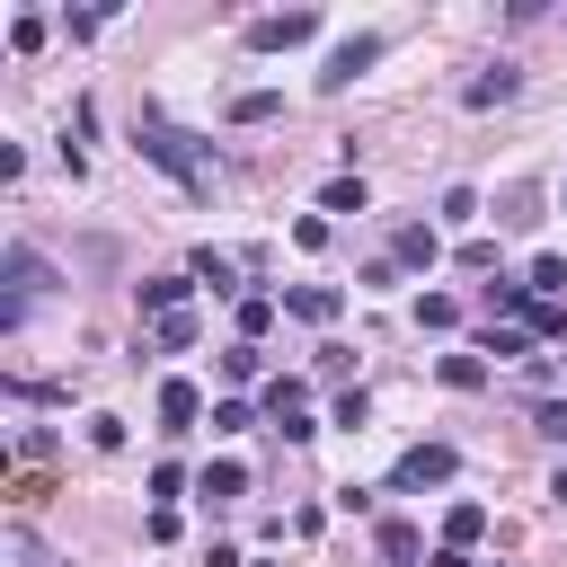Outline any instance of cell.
Returning <instances> with one entry per match:
<instances>
[{
  "mask_svg": "<svg viewBox=\"0 0 567 567\" xmlns=\"http://www.w3.org/2000/svg\"><path fill=\"white\" fill-rule=\"evenodd\" d=\"M434 221H443V230H470V221H478V195H470V186H443Z\"/></svg>",
  "mask_w": 567,
  "mask_h": 567,
  "instance_id": "17",
  "label": "cell"
},
{
  "mask_svg": "<svg viewBox=\"0 0 567 567\" xmlns=\"http://www.w3.org/2000/svg\"><path fill=\"white\" fill-rule=\"evenodd\" d=\"M195 416H204V390H195V381H177V372H168V381H159V425H168V434H186V425H195Z\"/></svg>",
  "mask_w": 567,
  "mask_h": 567,
  "instance_id": "9",
  "label": "cell"
},
{
  "mask_svg": "<svg viewBox=\"0 0 567 567\" xmlns=\"http://www.w3.org/2000/svg\"><path fill=\"white\" fill-rule=\"evenodd\" d=\"M0 275H9V301H0V328H27V310H35L44 292H53V266H44V257H35L27 239H9V248H0Z\"/></svg>",
  "mask_w": 567,
  "mask_h": 567,
  "instance_id": "2",
  "label": "cell"
},
{
  "mask_svg": "<svg viewBox=\"0 0 567 567\" xmlns=\"http://www.w3.org/2000/svg\"><path fill=\"white\" fill-rule=\"evenodd\" d=\"M195 284H213V292H239V257H221V248H195V266H186Z\"/></svg>",
  "mask_w": 567,
  "mask_h": 567,
  "instance_id": "12",
  "label": "cell"
},
{
  "mask_svg": "<svg viewBox=\"0 0 567 567\" xmlns=\"http://www.w3.org/2000/svg\"><path fill=\"white\" fill-rule=\"evenodd\" d=\"M186 301H195V275H151V284H142V310H151V319H177Z\"/></svg>",
  "mask_w": 567,
  "mask_h": 567,
  "instance_id": "10",
  "label": "cell"
},
{
  "mask_svg": "<svg viewBox=\"0 0 567 567\" xmlns=\"http://www.w3.org/2000/svg\"><path fill=\"white\" fill-rule=\"evenodd\" d=\"M434 567H470V549H434Z\"/></svg>",
  "mask_w": 567,
  "mask_h": 567,
  "instance_id": "31",
  "label": "cell"
},
{
  "mask_svg": "<svg viewBox=\"0 0 567 567\" xmlns=\"http://www.w3.org/2000/svg\"><path fill=\"white\" fill-rule=\"evenodd\" d=\"M452 470H461V452H452V443H408V452L390 461V496H425V487H452Z\"/></svg>",
  "mask_w": 567,
  "mask_h": 567,
  "instance_id": "3",
  "label": "cell"
},
{
  "mask_svg": "<svg viewBox=\"0 0 567 567\" xmlns=\"http://www.w3.org/2000/svg\"><path fill=\"white\" fill-rule=\"evenodd\" d=\"M523 284H532L540 301H558V292H567V257H558V248H549V257H532V275H523Z\"/></svg>",
  "mask_w": 567,
  "mask_h": 567,
  "instance_id": "18",
  "label": "cell"
},
{
  "mask_svg": "<svg viewBox=\"0 0 567 567\" xmlns=\"http://www.w3.org/2000/svg\"><path fill=\"white\" fill-rule=\"evenodd\" d=\"M319 35V9H284V18H248V53H292Z\"/></svg>",
  "mask_w": 567,
  "mask_h": 567,
  "instance_id": "4",
  "label": "cell"
},
{
  "mask_svg": "<svg viewBox=\"0 0 567 567\" xmlns=\"http://www.w3.org/2000/svg\"><path fill=\"white\" fill-rule=\"evenodd\" d=\"M195 346V319L177 310V319H151V337H142V354H186Z\"/></svg>",
  "mask_w": 567,
  "mask_h": 567,
  "instance_id": "13",
  "label": "cell"
},
{
  "mask_svg": "<svg viewBox=\"0 0 567 567\" xmlns=\"http://www.w3.org/2000/svg\"><path fill=\"white\" fill-rule=\"evenodd\" d=\"M381 558H416V523H408V514L381 523Z\"/></svg>",
  "mask_w": 567,
  "mask_h": 567,
  "instance_id": "26",
  "label": "cell"
},
{
  "mask_svg": "<svg viewBox=\"0 0 567 567\" xmlns=\"http://www.w3.org/2000/svg\"><path fill=\"white\" fill-rule=\"evenodd\" d=\"M9 44H18V53H35V44H44V18H35V9H27V18H9Z\"/></svg>",
  "mask_w": 567,
  "mask_h": 567,
  "instance_id": "29",
  "label": "cell"
},
{
  "mask_svg": "<svg viewBox=\"0 0 567 567\" xmlns=\"http://www.w3.org/2000/svg\"><path fill=\"white\" fill-rule=\"evenodd\" d=\"M416 328H434V337L461 328V301H452V292H416Z\"/></svg>",
  "mask_w": 567,
  "mask_h": 567,
  "instance_id": "20",
  "label": "cell"
},
{
  "mask_svg": "<svg viewBox=\"0 0 567 567\" xmlns=\"http://www.w3.org/2000/svg\"><path fill=\"white\" fill-rule=\"evenodd\" d=\"M133 151H142L151 168H168L186 195H213V177H221L213 142H195V133H186V124H168L159 106H142V124H133Z\"/></svg>",
  "mask_w": 567,
  "mask_h": 567,
  "instance_id": "1",
  "label": "cell"
},
{
  "mask_svg": "<svg viewBox=\"0 0 567 567\" xmlns=\"http://www.w3.org/2000/svg\"><path fill=\"white\" fill-rule=\"evenodd\" d=\"M434 257H443L434 221H399V230H390V266H408V275H434Z\"/></svg>",
  "mask_w": 567,
  "mask_h": 567,
  "instance_id": "7",
  "label": "cell"
},
{
  "mask_svg": "<svg viewBox=\"0 0 567 567\" xmlns=\"http://www.w3.org/2000/svg\"><path fill=\"white\" fill-rule=\"evenodd\" d=\"M478 532H487V505H452L443 514V549H470Z\"/></svg>",
  "mask_w": 567,
  "mask_h": 567,
  "instance_id": "15",
  "label": "cell"
},
{
  "mask_svg": "<svg viewBox=\"0 0 567 567\" xmlns=\"http://www.w3.org/2000/svg\"><path fill=\"white\" fill-rule=\"evenodd\" d=\"M248 425H257L248 399H213V434H248Z\"/></svg>",
  "mask_w": 567,
  "mask_h": 567,
  "instance_id": "25",
  "label": "cell"
},
{
  "mask_svg": "<svg viewBox=\"0 0 567 567\" xmlns=\"http://www.w3.org/2000/svg\"><path fill=\"white\" fill-rule=\"evenodd\" d=\"M9 558H18V567H62V558H53V549H44L27 523H9Z\"/></svg>",
  "mask_w": 567,
  "mask_h": 567,
  "instance_id": "24",
  "label": "cell"
},
{
  "mask_svg": "<svg viewBox=\"0 0 567 567\" xmlns=\"http://www.w3.org/2000/svg\"><path fill=\"white\" fill-rule=\"evenodd\" d=\"M505 97H523V62H487V71L461 89V106H470V115H487V106H505Z\"/></svg>",
  "mask_w": 567,
  "mask_h": 567,
  "instance_id": "6",
  "label": "cell"
},
{
  "mask_svg": "<svg viewBox=\"0 0 567 567\" xmlns=\"http://www.w3.org/2000/svg\"><path fill=\"white\" fill-rule=\"evenodd\" d=\"M221 372H230V381H257V372H266V354H257V346H248V337H239V346H230V354H221Z\"/></svg>",
  "mask_w": 567,
  "mask_h": 567,
  "instance_id": "27",
  "label": "cell"
},
{
  "mask_svg": "<svg viewBox=\"0 0 567 567\" xmlns=\"http://www.w3.org/2000/svg\"><path fill=\"white\" fill-rule=\"evenodd\" d=\"M532 434H549V443H567V399H540V408H532Z\"/></svg>",
  "mask_w": 567,
  "mask_h": 567,
  "instance_id": "28",
  "label": "cell"
},
{
  "mask_svg": "<svg viewBox=\"0 0 567 567\" xmlns=\"http://www.w3.org/2000/svg\"><path fill=\"white\" fill-rule=\"evenodd\" d=\"M319 204H328V213H363V204H372V186L346 168V177H328V195H319Z\"/></svg>",
  "mask_w": 567,
  "mask_h": 567,
  "instance_id": "16",
  "label": "cell"
},
{
  "mask_svg": "<svg viewBox=\"0 0 567 567\" xmlns=\"http://www.w3.org/2000/svg\"><path fill=\"white\" fill-rule=\"evenodd\" d=\"M434 381H443V390H487V363H478V354H443Z\"/></svg>",
  "mask_w": 567,
  "mask_h": 567,
  "instance_id": "14",
  "label": "cell"
},
{
  "mask_svg": "<svg viewBox=\"0 0 567 567\" xmlns=\"http://www.w3.org/2000/svg\"><path fill=\"white\" fill-rule=\"evenodd\" d=\"M204 496H248V470L239 461H204Z\"/></svg>",
  "mask_w": 567,
  "mask_h": 567,
  "instance_id": "23",
  "label": "cell"
},
{
  "mask_svg": "<svg viewBox=\"0 0 567 567\" xmlns=\"http://www.w3.org/2000/svg\"><path fill=\"white\" fill-rule=\"evenodd\" d=\"M558 204H567V195H558Z\"/></svg>",
  "mask_w": 567,
  "mask_h": 567,
  "instance_id": "32",
  "label": "cell"
},
{
  "mask_svg": "<svg viewBox=\"0 0 567 567\" xmlns=\"http://www.w3.org/2000/svg\"><path fill=\"white\" fill-rule=\"evenodd\" d=\"M523 328H532L540 346H549V337H567V301H540V292H532V310H523Z\"/></svg>",
  "mask_w": 567,
  "mask_h": 567,
  "instance_id": "21",
  "label": "cell"
},
{
  "mask_svg": "<svg viewBox=\"0 0 567 567\" xmlns=\"http://www.w3.org/2000/svg\"><path fill=\"white\" fill-rule=\"evenodd\" d=\"M89 443L97 452H124V416H89Z\"/></svg>",
  "mask_w": 567,
  "mask_h": 567,
  "instance_id": "30",
  "label": "cell"
},
{
  "mask_svg": "<svg viewBox=\"0 0 567 567\" xmlns=\"http://www.w3.org/2000/svg\"><path fill=\"white\" fill-rule=\"evenodd\" d=\"M390 53V35H346L337 53H328V71H319V89H346V80H363L372 62Z\"/></svg>",
  "mask_w": 567,
  "mask_h": 567,
  "instance_id": "5",
  "label": "cell"
},
{
  "mask_svg": "<svg viewBox=\"0 0 567 567\" xmlns=\"http://www.w3.org/2000/svg\"><path fill=\"white\" fill-rule=\"evenodd\" d=\"M487 354H505V363H540L532 337H523V328H496V319H487Z\"/></svg>",
  "mask_w": 567,
  "mask_h": 567,
  "instance_id": "22",
  "label": "cell"
},
{
  "mask_svg": "<svg viewBox=\"0 0 567 567\" xmlns=\"http://www.w3.org/2000/svg\"><path fill=\"white\" fill-rule=\"evenodd\" d=\"M266 328H275V292H239V337L257 346Z\"/></svg>",
  "mask_w": 567,
  "mask_h": 567,
  "instance_id": "19",
  "label": "cell"
},
{
  "mask_svg": "<svg viewBox=\"0 0 567 567\" xmlns=\"http://www.w3.org/2000/svg\"><path fill=\"white\" fill-rule=\"evenodd\" d=\"M284 310H292V319H310V328H328V319L346 310V292H337V284H292V292H284Z\"/></svg>",
  "mask_w": 567,
  "mask_h": 567,
  "instance_id": "8",
  "label": "cell"
},
{
  "mask_svg": "<svg viewBox=\"0 0 567 567\" xmlns=\"http://www.w3.org/2000/svg\"><path fill=\"white\" fill-rule=\"evenodd\" d=\"M284 115V89H239L230 97V124H275Z\"/></svg>",
  "mask_w": 567,
  "mask_h": 567,
  "instance_id": "11",
  "label": "cell"
}]
</instances>
